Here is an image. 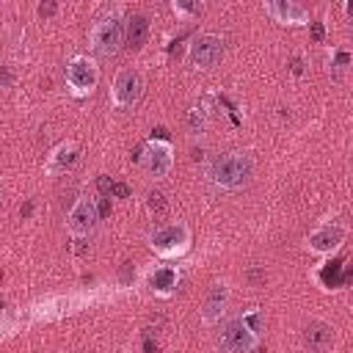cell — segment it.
<instances>
[{
    "label": "cell",
    "mask_w": 353,
    "mask_h": 353,
    "mask_svg": "<svg viewBox=\"0 0 353 353\" xmlns=\"http://www.w3.org/2000/svg\"><path fill=\"white\" fill-rule=\"evenodd\" d=\"M303 345L309 353H328L334 347V328L323 320H312L303 328Z\"/></svg>",
    "instance_id": "cell-13"
},
{
    "label": "cell",
    "mask_w": 353,
    "mask_h": 353,
    "mask_svg": "<svg viewBox=\"0 0 353 353\" xmlns=\"http://www.w3.org/2000/svg\"><path fill=\"white\" fill-rule=\"evenodd\" d=\"M143 74L138 69H119V74L113 77L110 85V99L116 108H132L141 97H143Z\"/></svg>",
    "instance_id": "cell-6"
},
{
    "label": "cell",
    "mask_w": 353,
    "mask_h": 353,
    "mask_svg": "<svg viewBox=\"0 0 353 353\" xmlns=\"http://www.w3.org/2000/svg\"><path fill=\"white\" fill-rule=\"evenodd\" d=\"M309 25H312V39H314V41H323V39H325L323 22H309Z\"/></svg>",
    "instance_id": "cell-21"
},
{
    "label": "cell",
    "mask_w": 353,
    "mask_h": 353,
    "mask_svg": "<svg viewBox=\"0 0 353 353\" xmlns=\"http://www.w3.org/2000/svg\"><path fill=\"white\" fill-rule=\"evenodd\" d=\"M345 243V226H339V223H320L317 229H312L309 232V237H306V245H309V251H314V254H320V256H328V254H334L339 245Z\"/></svg>",
    "instance_id": "cell-10"
},
{
    "label": "cell",
    "mask_w": 353,
    "mask_h": 353,
    "mask_svg": "<svg viewBox=\"0 0 353 353\" xmlns=\"http://www.w3.org/2000/svg\"><path fill=\"white\" fill-rule=\"evenodd\" d=\"M124 25H127V19L121 17L119 8H105V11L94 19L91 33H88L94 52L102 55V58H113V55L119 52L121 41H124Z\"/></svg>",
    "instance_id": "cell-2"
},
{
    "label": "cell",
    "mask_w": 353,
    "mask_h": 353,
    "mask_svg": "<svg viewBox=\"0 0 353 353\" xmlns=\"http://www.w3.org/2000/svg\"><path fill=\"white\" fill-rule=\"evenodd\" d=\"M63 77H66V85L74 97H85L99 83V66L88 55H72L63 66Z\"/></svg>",
    "instance_id": "cell-4"
},
{
    "label": "cell",
    "mask_w": 353,
    "mask_h": 353,
    "mask_svg": "<svg viewBox=\"0 0 353 353\" xmlns=\"http://www.w3.org/2000/svg\"><path fill=\"white\" fill-rule=\"evenodd\" d=\"M188 124H190V130L201 132V130L207 127V108H193V110L188 113Z\"/></svg>",
    "instance_id": "cell-19"
},
{
    "label": "cell",
    "mask_w": 353,
    "mask_h": 353,
    "mask_svg": "<svg viewBox=\"0 0 353 353\" xmlns=\"http://www.w3.org/2000/svg\"><path fill=\"white\" fill-rule=\"evenodd\" d=\"M3 88H11L14 85V74H11V66H3Z\"/></svg>",
    "instance_id": "cell-24"
},
{
    "label": "cell",
    "mask_w": 353,
    "mask_h": 353,
    "mask_svg": "<svg viewBox=\"0 0 353 353\" xmlns=\"http://www.w3.org/2000/svg\"><path fill=\"white\" fill-rule=\"evenodd\" d=\"M36 11H39V17H44V19H47V17H52V14L58 11V6H55L52 0H47V3H39V8H36Z\"/></svg>",
    "instance_id": "cell-20"
},
{
    "label": "cell",
    "mask_w": 353,
    "mask_h": 353,
    "mask_svg": "<svg viewBox=\"0 0 353 353\" xmlns=\"http://www.w3.org/2000/svg\"><path fill=\"white\" fill-rule=\"evenodd\" d=\"M146 39H149V17L146 14H132L127 19V25H124V44H127V50L138 52L146 44Z\"/></svg>",
    "instance_id": "cell-15"
},
{
    "label": "cell",
    "mask_w": 353,
    "mask_h": 353,
    "mask_svg": "<svg viewBox=\"0 0 353 353\" xmlns=\"http://www.w3.org/2000/svg\"><path fill=\"white\" fill-rule=\"evenodd\" d=\"M256 336L259 334L240 314V317H232V320L223 323V328H221V347L226 353H248V350H254Z\"/></svg>",
    "instance_id": "cell-7"
},
{
    "label": "cell",
    "mask_w": 353,
    "mask_h": 353,
    "mask_svg": "<svg viewBox=\"0 0 353 353\" xmlns=\"http://www.w3.org/2000/svg\"><path fill=\"white\" fill-rule=\"evenodd\" d=\"M176 281H179V273H176V268H171V265L154 268V270L149 273V287H152V292H157V295L174 292Z\"/></svg>",
    "instance_id": "cell-16"
},
{
    "label": "cell",
    "mask_w": 353,
    "mask_h": 353,
    "mask_svg": "<svg viewBox=\"0 0 353 353\" xmlns=\"http://www.w3.org/2000/svg\"><path fill=\"white\" fill-rule=\"evenodd\" d=\"M204 174L215 188L240 190L254 176V160L245 152H221L207 163Z\"/></svg>",
    "instance_id": "cell-1"
},
{
    "label": "cell",
    "mask_w": 353,
    "mask_h": 353,
    "mask_svg": "<svg viewBox=\"0 0 353 353\" xmlns=\"http://www.w3.org/2000/svg\"><path fill=\"white\" fill-rule=\"evenodd\" d=\"M171 8H174V14H179V17H199V14L204 11L201 3H185V0H174Z\"/></svg>",
    "instance_id": "cell-18"
},
{
    "label": "cell",
    "mask_w": 353,
    "mask_h": 353,
    "mask_svg": "<svg viewBox=\"0 0 353 353\" xmlns=\"http://www.w3.org/2000/svg\"><path fill=\"white\" fill-rule=\"evenodd\" d=\"M113 196H119V199H127L130 196V188L124 185V182H113V190H110Z\"/></svg>",
    "instance_id": "cell-22"
},
{
    "label": "cell",
    "mask_w": 353,
    "mask_h": 353,
    "mask_svg": "<svg viewBox=\"0 0 353 353\" xmlns=\"http://www.w3.org/2000/svg\"><path fill=\"white\" fill-rule=\"evenodd\" d=\"M146 210H149L152 215H163V212L168 210V201H165V196H163L160 190H152V193L146 196Z\"/></svg>",
    "instance_id": "cell-17"
},
{
    "label": "cell",
    "mask_w": 353,
    "mask_h": 353,
    "mask_svg": "<svg viewBox=\"0 0 353 353\" xmlns=\"http://www.w3.org/2000/svg\"><path fill=\"white\" fill-rule=\"evenodd\" d=\"M80 157V149L74 141H61L50 154H47V163H44V171L47 174H66Z\"/></svg>",
    "instance_id": "cell-14"
},
{
    "label": "cell",
    "mask_w": 353,
    "mask_h": 353,
    "mask_svg": "<svg viewBox=\"0 0 353 353\" xmlns=\"http://www.w3.org/2000/svg\"><path fill=\"white\" fill-rule=\"evenodd\" d=\"M350 33H353V17H350Z\"/></svg>",
    "instance_id": "cell-25"
},
{
    "label": "cell",
    "mask_w": 353,
    "mask_h": 353,
    "mask_svg": "<svg viewBox=\"0 0 353 353\" xmlns=\"http://www.w3.org/2000/svg\"><path fill=\"white\" fill-rule=\"evenodd\" d=\"M97 221H99V207L88 196H80L74 201V207L69 210V215H66V226L74 237H88L94 232Z\"/></svg>",
    "instance_id": "cell-9"
},
{
    "label": "cell",
    "mask_w": 353,
    "mask_h": 353,
    "mask_svg": "<svg viewBox=\"0 0 353 353\" xmlns=\"http://www.w3.org/2000/svg\"><path fill=\"white\" fill-rule=\"evenodd\" d=\"M135 157L152 176H165L174 168V146L163 138H152L141 149H135Z\"/></svg>",
    "instance_id": "cell-5"
},
{
    "label": "cell",
    "mask_w": 353,
    "mask_h": 353,
    "mask_svg": "<svg viewBox=\"0 0 353 353\" xmlns=\"http://www.w3.org/2000/svg\"><path fill=\"white\" fill-rule=\"evenodd\" d=\"M223 55V39L215 33H199L188 44V61L196 69H212Z\"/></svg>",
    "instance_id": "cell-8"
},
{
    "label": "cell",
    "mask_w": 353,
    "mask_h": 353,
    "mask_svg": "<svg viewBox=\"0 0 353 353\" xmlns=\"http://www.w3.org/2000/svg\"><path fill=\"white\" fill-rule=\"evenodd\" d=\"M97 188H99V193H105V196H108V193L113 190V182H110L108 176H99V179H97Z\"/></svg>",
    "instance_id": "cell-23"
},
{
    "label": "cell",
    "mask_w": 353,
    "mask_h": 353,
    "mask_svg": "<svg viewBox=\"0 0 353 353\" xmlns=\"http://www.w3.org/2000/svg\"><path fill=\"white\" fill-rule=\"evenodd\" d=\"M149 248H152L157 256H163V259H176V256H182V254L190 248V229H188V223L174 221V223L157 226V229L149 234Z\"/></svg>",
    "instance_id": "cell-3"
},
{
    "label": "cell",
    "mask_w": 353,
    "mask_h": 353,
    "mask_svg": "<svg viewBox=\"0 0 353 353\" xmlns=\"http://www.w3.org/2000/svg\"><path fill=\"white\" fill-rule=\"evenodd\" d=\"M229 298H232L229 284H223V281L212 284L204 292V301H201V323H207V325L218 323L226 314V309H229Z\"/></svg>",
    "instance_id": "cell-11"
},
{
    "label": "cell",
    "mask_w": 353,
    "mask_h": 353,
    "mask_svg": "<svg viewBox=\"0 0 353 353\" xmlns=\"http://www.w3.org/2000/svg\"><path fill=\"white\" fill-rule=\"evenodd\" d=\"M265 14H270L281 25H309V11L292 0H270L265 3Z\"/></svg>",
    "instance_id": "cell-12"
}]
</instances>
